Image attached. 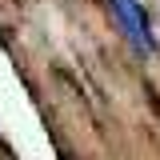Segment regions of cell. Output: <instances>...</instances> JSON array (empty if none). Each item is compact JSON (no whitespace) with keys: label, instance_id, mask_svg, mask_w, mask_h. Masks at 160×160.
<instances>
[{"label":"cell","instance_id":"6da1fadb","mask_svg":"<svg viewBox=\"0 0 160 160\" xmlns=\"http://www.w3.org/2000/svg\"><path fill=\"white\" fill-rule=\"evenodd\" d=\"M112 8H116V16H120V24H124L128 40L136 44L140 52H152V48H156V40H152V24H148V12L140 8L136 0H112Z\"/></svg>","mask_w":160,"mask_h":160}]
</instances>
